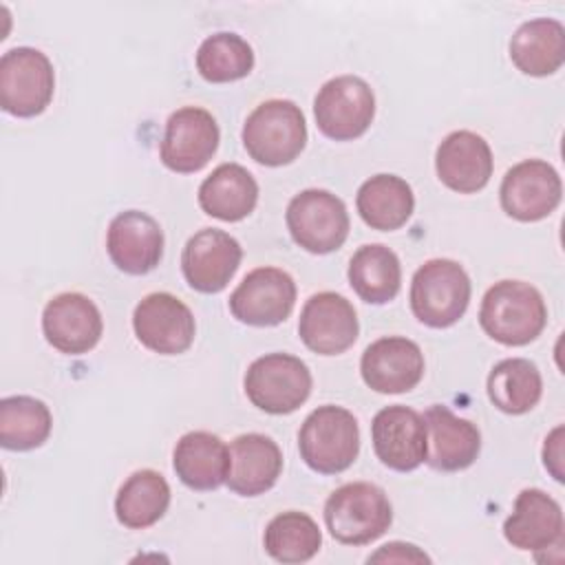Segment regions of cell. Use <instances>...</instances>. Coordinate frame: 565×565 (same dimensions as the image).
<instances>
[{"label": "cell", "mask_w": 565, "mask_h": 565, "mask_svg": "<svg viewBox=\"0 0 565 565\" xmlns=\"http://www.w3.org/2000/svg\"><path fill=\"white\" fill-rule=\"evenodd\" d=\"M51 60L33 46L9 49L0 57V106L13 117H35L53 99Z\"/></svg>", "instance_id": "52a82bcc"}, {"label": "cell", "mask_w": 565, "mask_h": 565, "mask_svg": "<svg viewBox=\"0 0 565 565\" xmlns=\"http://www.w3.org/2000/svg\"><path fill=\"white\" fill-rule=\"evenodd\" d=\"M285 221L294 243L311 254L340 249L351 225L344 201L318 188L298 192L287 205Z\"/></svg>", "instance_id": "ba28073f"}, {"label": "cell", "mask_w": 565, "mask_h": 565, "mask_svg": "<svg viewBox=\"0 0 565 565\" xmlns=\"http://www.w3.org/2000/svg\"><path fill=\"white\" fill-rule=\"evenodd\" d=\"M318 130L333 141L364 135L375 117V95L358 75H340L322 84L313 99Z\"/></svg>", "instance_id": "9c48e42d"}, {"label": "cell", "mask_w": 565, "mask_h": 565, "mask_svg": "<svg viewBox=\"0 0 565 565\" xmlns=\"http://www.w3.org/2000/svg\"><path fill=\"white\" fill-rule=\"evenodd\" d=\"M241 137L256 163L269 168L287 166L305 150V115L291 99H267L247 115Z\"/></svg>", "instance_id": "7a4b0ae2"}, {"label": "cell", "mask_w": 565, "mask_h": 565, "mask_svg": "<svg viewBox=\"0 0 565 565\" xmlns=\"http://www.w3.org/2000/svg\"><path fill=\"white\" fill-rule=\"evenodd\" d=\"M349 282L369 305L391 302L402 285V265L397 254L380 243L362 245L351 256Z\"/></svg>", "instance_id": "83f0119b"}, {"label": "cell", "mask_w": 565, "mask_h": 565, "mask_svg": "<svg viewBox=\"0 0 565 565\" xmlns=\"http://www.w3.org/2000/svg\"><path fill=\"white\" fill-rule=\"evenodd\" d=\"M243 258L241 243L223 230L205 227L188 238L181 252L185 282L201 294H218L227 287Z\"/></svg>", "instance_id": "9a60e30c"}, {"label": "cell", "mask_w": 565, "mask_h": 565, "mask_svg": "<svg viewBox=\"0 0 565 565\" xmlns=\"http://www.w3.org/2000/svg\"><path fill=\"white\" fill-rule=\"evenodd\" d=\"M541 393V371L525 358L501 360L488 375V397L501 413L523 415L539 404Z\"/></svg>", "instance_id": "f546056e"}, {"label": "cell", "mask_w": 565, "mask_h": 565, "mask_svg": "<svg viewBox=\"0 0 565 565\" xmlns=\"http://www.w3.org/2000/svg\"><path fill=\"white\" fill-rule=\"evenodd\" d=\"M543 463L556 481H563V426H556L543 444Z\"/></svg>", "instance_id": "e575fe53"}, {"label": "cell", "mask_w": 565, "mask_h": 565, "mask_svg": "<svg viewBox=\"0 0 565 565\" xmlns=\"http://www.w3.org/2000/svg\"><path fill=\"white\" fill-rule=\"evenodd\" d=\"M170 505V486L157 470H137L115 497V516L128 530L154 525Z\"/></svg>", "instance_id": "f1b7e54d"}, {"label": "cell", "mask_w": 565, "mask_h": 565, "mask_svg": "<svg viewBox=\"0 0 565 565\" xmlns=\"http://www.w3.org/2000/svg\"><path fill=\"white\" fill-rule=\"evenodd\" d=\"M426 424V463L441 472H457L475 463L481 450L479 428L457 417L448 406L433 404L424 415Z\"/></svg>", "instance_id": "ffe728a7"}, {"label": "cell", "mask_w": 565, "mask_h": 565, "mask_svg": "<svg viewBox=\"0 0 565 565\" xmlns=\"http://www.w3.org/2000/svg\"><path fill=\"white\" fill-rule=\"evenodd\" d=\"M311 384L309 366L289 353L256 358L243 380L247 399L269 415H287L300 408L311 393Z\"/></svg>", "instance_id": "8992f818"}, {"label": "cell", "mask_w": 565, "mask_h": 565, "mask_svg": "<svg viewBox=\"0 0 565 565\" xmlns=\"http://www.w3.org/2000/svg\"><path fill=\"white\" fill-rule=\"evenodd\" d=\"M137 340L161 355H179L194 342L196 322L185 302L168 291L148 294L132 313Z\"/></svg>", "instance_id": "4fadbf2b"}, {"label": "cell", "mask_w": 565, "mask_h": 565, "mask_svg": "<svg viewBox=\"0 0 565 565\" xmlns=\"http://www.w3.org/2000/svg\"><path fill=\"white\" fill-rule=\"evenodd\" d=\"M263 545L265 552L278 563H305L318 554L322 534L309 514L287 510L267 523Z\"/></svg>", "instance_id": "1f68e13d"}, {"label": "cell", "mask_w": 565, "mask_h": 565, "mask_svg": "<svg viewBox=\"0 0 565 565\" xmlns=\"http://www.w3.org/2000/svg\"><path fill=\"white\" fill-rule=\"evenodd\" d=\"M380 561H388V563H428L430 558L422 550H417V545L393 541V543L382 545L375 554L369 556V563H380Z\"/></svg>", "instance_id": "836d02e7"}, {"label": "cell", "mask_w": 565, "mask_h": 565, "mask_svg": "<svg viewBox=\"0 0 565 565\" xmlns=\"http://www.w3.org/2000/svg\"><path fill=\"white\" fill-rule=\"evenodd\" d=\"M106 249L113 265L124 274H148L163 256L161 225L141 210L119 212L108 225Z\"/></svg>", "instance_id": "d6986e66"}, {"label": "cell", "mask_w": 565, "mask_h": 565, "mask_svg": "<svg viewBox=\"0 0 565 565\" xmlns=\"http://www.w3.org/2000/svg\"><path fill=\"white\" fill-rule=\"evenodd\" d=\"M296 305V282L278 267L252 269L230 296L232 316L252 327L285 322Z\"/></svg>", "instance_id": "30bf717a"}, {"label": "cell", "mask_w": 565, "mask_h": 565, "mask_svg": "<svg viewBox=\"0 0 565 565\" xmlns=\"http://www.w3.org/2000/svg\"><path fill=\"white\" fill-rule=\"evenodd\" d=\"M371 439L377 459L391 470L411 472L426 459V424L411 406L393 404L377 411Z\"/></svg>", "instance_id": "e0dca14e"}, {"label": "cell", "mask_w": 565, "mask_h": 565, "mask_svg": "<svg viewBox=\"0 0 565 565\" xmlns=\"http://www.w3.org/2000/svg\"><path fill=\"white\" fill-rule=\"evenodd\" d=\"M53 417L42 399L11 395L0 399V444L7 450H33L51 435Z\"/></svg>", "instance_id": "4dcf8cb0"}, {"label": "cell", "mask_w": 565, "mask_h": 565, "mask_svg": "<svg viewBox=\"0 0 565 565\" xmlns=\"http://www.w3.org/2000/svg\"><path fill=\"white\" fill-rule=\"evenodd\" d=\"M360 373L371 391L406 393L424 377V353L408 338L386 335L364 349Z\"/></svg>", "instance_id": "ac0fdd59"}, {"label": "cell", "mask_w": 565, "mask_h": 565, "mask_svg": "<svg viewBox=\"0 0 565 565\" xmlns=\"http://www.w3.org/2000/svg\"><path fill=\"white\" fill-rule=\"evenodd\" d=\"M358 212L371 230H399L415 210L413 188L397 174H375L366 179L355 196Z\"/></svg>", "instance_id": "4316f807"}, {"label": "cell", "mask_w": 565, "mask_h": 565, "mask_svg": "<svg viewBox=\"0 0 565 565\" xmlns=\"http://www.w3.org/2000/svg\"><path fill=\"white\" fill-rule=\"evenodd\" d=\"M258 201V183L238 163H221L199 185V205L207 216L241 221L249 216Z\"/></svg>", "instance_id": "484cf974"}, {"label": "cell", "mask_w": 565, "mask_h": 565, "mask_svg": "<svg viewBox=\"0 0 565 565\" xmlns=\"http://www.w3.org/2000/svg\"><path fill=\"white\" fill-rule=\"evenodd\" d=\"M512 64L532 77L556 73L565 62V29L554 18L523 22L510 40Z\"/></svg>", "instance_id": "d4e9b609"}, {"label": "cell", "mask_w": 565, "mask_h": 565, "mask_svg": "<svg viewBox=\"0 0 565 565\" xmlns=\"http://www.w3.org/2000/svg\"><path fill=\"white\" fill-rule=\"evenodd\" d=\"M177 477L192 490H216L227 479L230 448L207 430L185 433L172 452Z\"/></svg>", "instance_id": "cb8c5ba5"}, {"label": "cell", "mask_w": 565, "mask_h": 565, "mask_svg": "<svg viewBox=\"0 0 565 565\" xmlns=\"http://www.w3.org/2000/svg\"><path fill=\"white\" fill-rule=\"evenodd\" d=\"M46 342L66 355L88 353L102 338L104 320L97 305L77 291L51 298L42 313Z\"/></svg>", "instance_id": "2e32d148"}, {"label": "cell", "mask_w": 565, "mask_h": 565, "mask_svg": "<svg viewBox=\"0 0 565 565\" xmlns=\"http://www.w3.org/2000/svg\"><path fill=\"white\" fill-rule=\"evenodd\" d=\"M358 331L353 305L335 291L313 294L300 311L298 335L318 355L344 353L358 340Z\"/></svg>", "instance_id": "5bb4252c"}, {"label": "cell", "mask_w": 565, "mask_h": 565, "mask_svg": "<svg viewBox=\"0 0 565 565\" xmlns=\"http://www.w3.org/2000/svg\"><path fill=\"white\" fill-rule=\"evenodd\" d=\"M503 536L512 547L527 552L561 547L563 510L558 501L539 488L521 490L512 514L503 523Z\"/></svg>", "instance_id": "44dd1931"}, {"label": "cell", "mask_w": 565, "mask_h": 565, "mask_svg": "<svg viewBox=\"0 0 565 565\" xmlns=\"http://www.w3.org/2000/svg\"><path fill=\"white\" fill-rule=\"evenodd\" d=\"M218 139L221 132L212 113L199 106H183L166 121L159 157L172 172H196L214 157Z\"/></svg>", "instance_id": "8fae6325"}, {"label": "cell", "mask_w": 565, "mask_h": 565, "mask_svg": "<svg viewBox=\"0 0 565 565\" xmlns=\"http://www.w3.org/2000/svg\"><path fill=\"white\" fill-rule=\"evenodd\" d=\"M492 166L488 141L472 130L450 132L435 152L439 181L459 194H472L486 188L492 177Z\"/></svg>", "instance_id": "7402d4cb"}, {"label": "cell", "mask_w": 565, "mask_h": 565, "mask_svg": "<svg viewBox=\"0 0 565 565\" xmlns=\"http://www.w3.org/2000/svg\"><path fill=\"white\" fill-rule=\"evenodd\" d=\"M196 68L212 84L236 82L254 68V51L238 33L207 35L196 51Z\"/></svg>", "instance_id": "d6a6232c"}, {"label": "cell", "mask_w": 565, "mask_h": 565, "mask_svg": "<svg viewBox=\"0 0 565 565\" xmlns=\"http://www.w3.org/2000/svg\"><path fill=\"white\" fill-rule=\"evenodd\" d=\"M470 291V278L457 260H426L411 282L413 316L426 327L446 329L466 313Z\"/></svg>", "instance_id": "5b68a950"}, {"label": "cell", "mask_w": 565, "mask_h": 565, "mask_svg": "<svg viewBox=\"0 0 565 565\" xmlns=\"http://www.w3.org/2000/svg\"><path fill=\"white\" fill-rule=\"evenodd\" d=\"M324 523L338 543L366 545L391 527L393 508L380 486L351 481L329 494L324 503Z\"/></svg>", "instance_id": "3957f363"}, {"label": "cell", "mask_w": 565, "mask_h": 565, "mask_svg": "<svg viewBox=\"0 0 565 565\" xmlns=\"http://www.w3.org/2000/svg\"><path fill=\"white\" fill-rule=\"evenodd\" d=\"M561 177L554 166L543 159H525L512 166L499 188L503 212L523 223L550 216L561 203Z\"/></svg>", "instance_id": "7c38bea8"}, {"label": "cell", "mask_w": 565, "mask_h": 565, "mask_svg": "<svg viewBox=\"0 0 565 565\" xmlns=\"http://www.w3.org/2000/svg\"><path fill=\"white\" fill-rule=\"evenodd\" d=\"M282 472L278 444L260 433L238 435L230 444L227 488L241 497H258L274 488Z\"/></svg>", "instance_id": "603a6c76"}, {"label": "cell", "mask_w": 565, "mask_h": 565, "mask_svg": "<svg viewBox=\"0 0 565 565\" xmlns=\"http://www.w3.org/2000/svg\"><path fill=\"white\" fill-rule=\"evenodd\" d=\"M547 322V307L536 287L523 280L494 282L479 309L481 329L505 347H523L541 335Z\"/></svg>", "instance_id": "6da1fadb"}, {"label": "cell", "mask_w": 565, "mask_h": 565, "mask_svg": "<svg viewBox=\"0 0 565 565\" xmlns=\"http://www.w3.org/2000/svg\"><path fill=\"white\" fill-rule=\"evenodd\" d=\"M298 450L302 461L320 475L347 470L360 452L358 419L342 406H318L300 426Z\"/></svg>", "instance_id": "277c9868"}]
</instances>
